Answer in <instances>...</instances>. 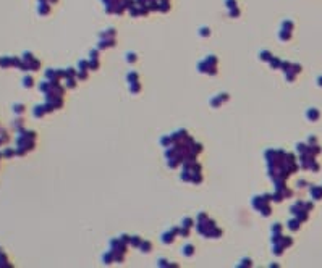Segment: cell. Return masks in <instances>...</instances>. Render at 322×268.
Listing matches in <instances>:
<instances>
[{
  "label": "cell",
  "mask_w": 322,
  "mask_h": 268,
  "mask_svg": "<svg viewBox=\"0 0 322 268\" xmlns=\"http://www.w3.org/2000/svg\"><path fill=\"white\" fill-rule=\"evenodd\" d=\"M0 158H2V154H0Z\"/></svg>",
  "instance_id": "3957f363"
},
{
  "label": "cell",
  "mask_w": 322,
  "mask_h": 268,
  "mask_svg": "<svg viewBox=\"0 0 322 268\" xmlns=\"http://www.w3.org/2000/svg\"><path fill=\"white\" fill-rule=\"evenodd\" d=\"M2 142H3V139H2V137H0V146H2Z\"/></svg>",
  "instance_id": "7a4b0ae2"
},
{
  "label": "cell",
  "mask_w": 322,
  "mask_h": 268,
  "mask_svg": "<svg viewBox=\"0 0 322 268\" xmlns=\"http://www.w3.org/2000/svg\"><path fill=\"white\" fill-rule=\"evenodd\" d=\"M3 155H7V157H12V155H13V152H12V150H5V152H3Z\"/></svg>",
  "instance_id": "6da1fadb"
}]
</instances>
